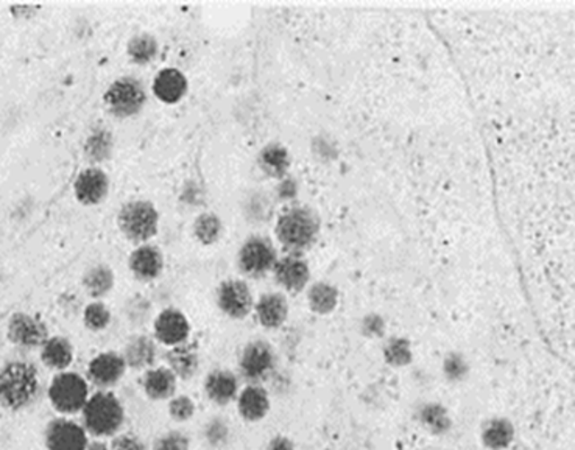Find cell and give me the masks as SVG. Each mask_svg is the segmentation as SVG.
<instances>
[{
  "label": "cell",
  "mask_w": 575,
  "mask_h": 450,
  "mask_svg": "<svg viewBox=\"0 0 575 450\" xmlns=\"http://www.w3.org/2000/svg\"><path fill=\"white\" fill-rule=\"evenodd\" d=\"M38 368L25 360H12L0 368V407L10 411L29 409L41 394Z\"/></svg>",
  "instance_id": "1"
},
{
  "label": "cell",
  "mask_w": 575,
  "mask_h": 450,
  "mask_svg": "<svg viewBox=\"0 0 575 450\" xmlns=\"http://www.w3.org/2000/svg\"><path fill=\"white\" fill-rule=\"evenodd\" d=\"M124 424V403L113 391H95L82 410V426L92 438H113Z\"/></svg>",
  "instance_id": "2"
},
{
  "label": "cell",
  "mask_w": 575,
  "mask_h": 450,
  "mask_svg": "<svg viewBox=\"0 0 575 450\" xmlns=\"http://www.w3.org/2000/svg\"><path fill=\"white\" fill-rule=\"evenodd\" d=\"M90 384L74 371L57 373L48 388V402L61 416L78 415L90 399Z\"/></svg>",
  "instance_id": "3"
},
{
  "label": "cell",
  "mask_w": 575,
  "mask_h": 450,
  "mask_svg": "<svg viewBox=\"0 0 575 450\" xmlns=\"http://www.w3.org/2000/svg\"><path fill=\"white\" fill-rule=\"evenodd\" d=\"M160 215L149 202H130L120 209L119 228L131 242H145L158 231Z\"/></svg>",
  "instance_id": "4"
},
{
  "label": "cell",
  "mask_w": 575,
  "mask_h": 450,
  "mask_svg": "<svg viewBox=\"0 0 575 450\" xmlns=\"http://www.w3.org/2000/svg\"><path fill=\"white\" fill-rule=\"evenodd\" d=\"M147 95L139 80L124 77L114 82L105 94V103L118 117H130L143 109Z\"/></svg>",
  "instance_id": "5"
},
{
  "label": "cell",
  "mask_w": 575,
  "mask_h": 450,
  "mask_svg": "<svg viewBox=\"0 0 575 450\" xmlns=\"http://www.w3.org/2000/svg\"><path fill=\"white\" fill-rule=\"evenodd\" d=\"M90 435L84 427L69 416L48 420L44 430V446L48 450H86Z\"/></svg>",
  "instance_id": "6"
},
{
  "label": "cell",
  "mask_w": 575,
  "mask_h": 450,
  "mask_svg": "<svg viewBox=\"0 0 575 450\" xmlns=\"http://www.w3.org/2000/svg\"><path fill=\"white\" fill-rule=\"evenodd\" d=\"M240 374L251 384L268 379L276 368V354L272 344L256 340L243 348L239 360Z\"/></svg>",
  "instance_id": "7"
},
{
  "label": "cell",
  "mask_w": 575,
  "mask_h": 450,
  "mask_svg": "<svg viewBox=\"0 0 575 450\" xmlns=\"http://www.w3.org/2000/svg\"><path fill=\"white\" fill-rule=\"evenodd\" d=\"M315 232L317 220L306 209H292L279 219V238L291 248H303L312 242Z\"/></svg>",
  "instance_id": "8"
},
{
  "label": "cell",
  "mask_w": 575,
  "mask_h": 450,
  "mask_svg": "<svg viewBox=\"0 0 575 450\" xmlns=\"http://www.w3.org/2000/svg\"><path fill=\"white\" fill-rule=\"evenodd\" d=\"M126 363L122 354L114 350L101 352L95 356L86 369V380L97 390L111 391V388L120 384L126 373Z\"/></svg>",
  "instance_id": "9"
},
{
  "label": "cell",
  "mask_w": 575,
  "mask_h": 450,
  "mask_svg": "<svg viewBox=\"0 0 575 450\" xmlns=\"http://www.w3.org/2000/svg\"><path fill=\"white\" fill-rule=\"evenodd\" d=\"M6 337L19 348L35 350L48 342V326L33 315L18 312L8 321Z\"/></svg>",
  "instance_id": "10"
},
{
  "label": "cell",
  "mask_w": 575,
  "mask_h": 450,
  "mask_svg": "<svg viewBox=\"0 0 575 450\" xmlns=\"http://www.w3.org/2000/svg\"><path fill=\"white\" fill-rule=\"evenodd\" d=\"M154 338L167 348H173L187 342L190 323L179 308H164L154 320Z\"/></svg>",
  "instance_id": "11"
},
{
  "label": "cell",
  "mask_w": 575,
  "mask_h": 450,
  "mask_svg": "<svg viewBox=\"0 0 575 450\" xmlns=\"http://www.w3.org/2000/svg\"><path fill=\"white\" fill-rule=\"evenodd\" d=\"M217 304L223 314L230 318H245L253 308V295L248 285L238 279H230L220 285L217 290Z\"/></svg>",
  "instance_id": "12"
},
{
  "label": "cell",
  "mask_w": 575,
  "mask_h": 450,
  "mask_svg": "<svg viewBox=\"0 0 575 450\" xmlns=\"http://www.w3.org/2000/svg\"><path fill=\"white\" fill-rule=\"evenodd\" d=\"M276 264L272 243L262 238H249L239 255V265L249 276H262Z\"/></svg>",
  "instance_id": "13"
},
{
  "label": "cell",
  "mask_w": 575,
  "mask_h": 450,
  "mask_svg": "<svg viewBox=\"0 0 575 450\" xmlns=\"http://www.w3.org/2000/svg\"><path fill=\"white\" fill-rule=\"evenodd\" d=\"M239 379L230 369H213L205 377L203 391L213 405L225 407L238 399Z\"/></svg>",
  "instance_id": "14"
},
{
  "label": "cell",
  "mask_w": 575,
  "mask_h": 450,
  "mask_svg": "<svg viewBox=\"0 0 575 450\" xmlns=\"http://www.w3.org/2000/svg\"><path fill=\"white\" fill-rule=\"evenodd\" d=\"M126 368L135 371H147L156 367L158 361V344L149 335H133L125 344L122 352Z\"/></svg>",
  "instance_id": "15"
},
{
  "label": "cell",
  "mask_w": 575,
  "mask_h": 450,
  "mask_svg": "<svg viewBox=\"0 0 575 450\" xmlns=\"http://www.w3.org/2000/svg\"><path fill=\"white\" fill-rule=\"evenodd\" d=\"M141 385L150 401L162 402L177 394L179 377L167 367H153L144 373Z\"/></svg>",
  "instance_id": "16"
},
{
  "label": "cell",
  "mask_w": 575,
  "mask_h": 450,
  "mask_svg": "<svg viewBox=\"0 0 575 450\" xmlns=\"http://www.w3.org/2000/svg\"><path fill=\"white\" fill-rule=\"evenodd\" d=\"M236 401L239 415L247 422H259L264 420L272 407L267 390L257 384H251L239 391Z\"/></svg>",
  "instance_id": "17"
},
{
  "label": "cell",
  "mask_w": 575,
  "mask_h": 450,
  "mask_svg": "<svg viewBox=\"0 0 575 450\" xmlns=\"http://www.w3.org/2000/svg\"><path fill=\"white\" fill-rule=\"evenodd\" d=\"M74 189L78 202L83 204H97L108 195L109 179L103 170L91 167L78 175Z\"/></svg>",
  "instance_id": "18"
},
{
  "label": "cell",
  "mask_w": 575,
  "mask_h": 450,
  "mask_svg": "<svg viewBox=\"0 0 575 450\" xmlns=\"http://www.w3.org/2000/svg\"><path fill=\"white\" fill-rule=\"evenodd\" d=\"M128 265L135 278L150 282L160 278L161 273L164 270V257L161 255L160 249L154 248L152 245H144L131 253Z\"/></svg>",
  "instance_id": "19"
},
{
  "label": "cell",
  "mask_w": 575,
  "mask_h": 450,
  "mask_svg": "<svg viewBox=\"0 0 575 450\" xmlns=\"http://www.w3.org/2000/svg\"><path fill=\"white\" fill-rule=\"evenodd\" d=\"M166 367L179 380H190L200 369V354L196 346L187 342L173 346L166 352Z\"/></svg>",
  "instance_id": "20"
},
{
  "label": "cell",
  "mask_w": 575,
  "mask_h": 450,
  "mask_svg": "<svg viewBox=\"0 0 575 450\" xmlns=\"http://www.w3.org/2000/svg\"><path fill=\"white\" fill-rule=\"evenodd\" d=\"M41 361L52 371L61 373L67 371L74 361L75 352H74V344L65 337L57 335V337H48V342L42 344Z\"/></svg>",
  "instance_id": "21"
},
{
  "label": "cell",
  "mask_w": 575,
  "mask_h": 450,
  "mask_svg": "<svg viewBox=\"0 0 575 450\" xmlns=\"http://www.w3.org/2000/svg\"><path fill=\"white\" fill-rule=\"evenodd\" d=\"M153 92L161 101L172 105L187 92V80L179 69H164L154 78Z\"/></svg>",
  "instance_id": "22"
},
{
  "label": "cell",
  "mask_w": 575,
  "mask_h": 450,
  "mask_svg": "<svg viewBox=\"0 0 575 450\" xmlns=\"http://www.w3.org/2000/svg\"><path fill=\"white\" fill-rule=\"evenodd\" d=\"M274 274L287 290H301L309 281L308 264L297 255H289L274 265Z\"/></svg>",
  "instance_id": "23"
},
{
  "label": "cell",
  "mask_w": 575,
  "mask_h": 450,
  "mask_svg": "<svg viewBox=\"0 0 575 450\" xmlns=\"http://www.w3.org/2000/svg\"><path fill=\"white\" fill-rule=\"evenodd\" d=\"M256 314H257V320L262 326L267 327V329H276V327L283 326L284 321L287 320L289 306L281 293H266L257 301Z\"/></svg>",
  "instance_id": "24"
},
{
  "label": "cell",
  "mask_w": 575,
  "mask_h": 450,
  "mask_svg": "<svg viewBox=\"0 0 575 450\" xmlns=\"http://www.w3.org/2000/svg\"><path fill=\"white\" fill-rule=\"evenodd\" d=\"M515 438V428L510 420L504 418H496L492 420L482 432V441L484 445L492 450L507 449Z\"/></svg>",
  "instance_id": "25"
},
{
  "label": "cell",
  "mask_w": 575,
  "mask_h": 450,
  "mask_svg": "<svg viewBox=\"0 0 575 450\" xmlns=\"http://www.w3.org/2000/svg\"><path fill=\"white\" fill-rule=\"evenodd\" d=\"M83 287L86 293L94 299L107 297L114 287V273L107 265H94L84 273Z\"/></svg>",
  "instance_id": "26"
},
{
  "label": "cell",
  "mask_w": 575,
  "mask_h": 450,
  "mask_svg": "<svg viewBox=\"0 0 575 450\" xmlns=\"http://www.w3.org/2000/svg\"><path fill=\"white\" fill-rule=\"evenodd\" d=\"M203 441L211 449H223L231 439V427L230 422L222 416L209 418L202 430Z\"/></svg>",
  "instance_id": "27"
},
{
  "label": "cell",
  "mask_w": 575,
  "mask_h": 450,
  "mask_svg": "<svg viewBox=\"0 0 575 450\" xmlns=\"http://www.w3.org/2000/svg\"><path fill=\"white\" fill-rule=\"evenodd\" d=\"M158 54V42L153 36L137 35L128 42V55L137 65H147Z\"/></svg>",
  "instance_id": "28"
},
{
  "label": "cell",
  "mask_w": 575,
  "mask_h": 450,
  "mask_svg": "<svg viewBox=\"0 0 575 450\" xmlns=\"http://www.w3.org/2000/svg\"><path fill=\"white\" fill-rule=\"evenodd\" d=\"M310 307L318 314L331 312L337 304V290L327 284H317L309 291Z\"/></svg>",
  "instance_id": "29"
},
{
  "label": "cell",
  "mask_w": 575,
  "mask_h": 450,
  "mask_svg": "<svg viewBox=\"0 0 575 450\" xmlns=\"http://www.w3.org/2000/svg\"><path fill=\"white\" fill-rule=\"evenodd\" d=\"M86 156L94 162H100L109 158L113 150V137L105 130L95 131L86 143Z\"/></svg>",
  "instance_id": "30"
},
{
  "label": "cell",
  "mask_w": 575,
  "mask_h": 450,
  "mask_svg": "<svg viewBox=\"0 0 575 450\" xmlns=\"http://www.w3.org/2000/svg\"><path fill=\"white\" fill-rule=\"evenodd\" d=\"M83 321L84 326L88 327L90 331H105L111 323V312L103 302H91L84 307Z\"/></svg>",
  "instance_id": "31"
},
{
  "label": "cell",
  "mask_w": 575,
  "mask_h": 450,
  "mask_svg": "<svg viewBox=\"0 0 575 450\" xmlns=\"http://www.w3.org/2000/svg\"><path fill=\"white\" fill-rule=\"evenodd\" d=\"M167 411L169 416L172 418L175 422L184 424L187 420H192L196 413V403L192 397L187 394H175V396L169 399V405H167Z\"/></svg>",
  "instance_id": "32"
},
{
  "label": "cell",
  "mask_w": 575,
  "mask_h": 450,
  "mask_svg": "<svg viewBox=\"0 0 575 450\" xmlns=\"http://www.w3.org/2000/svg\"><path fill=\"white\" fill-rule=\"evenodd\" d=\"M420 420L433 433L446 432L451 427V420L446 413V410L441 409L440 405H433V403L423 407L420 411Z\"/></svg>",
  "instance_id": "33"
},
{
  "label": "cell",
  "mask_w": 575,
  "mask_h": 450,
  "mask_svg": "<svg viewBox=\"0 0 575 450\" xmlns=\"http://www.w3.org/2000/svg\"><path fill=\"white\" fill-rule=\"evenodd\" d=\"M262 167L270 175H283L289 166V156L283 147L270 145L261 154Z\"/></svg>",
  "instance_id": "34"
},
{
  "label": "cell",
  "mask_w": 575,
  "mask_h": 450,
  "mask_svg": "<svg viewBox=\"0 0 575 450\" xmlns=\"http://www.w3.org/2000/svg\"><path fill=\"white\" fill-rule=\"evenodd\" d=\"M194 226H196L194 231H196V238L200 242L208 245V243L215 242L219 238L222 223L213 213H203L196 219Z\"/></svg>",
  "instance_id": "35"
},
{
  "label": "cell",
  "mask_w": 575,
  "mask_h": 450,
  "mask_svg": "<svg viewBox=\"0 0 575 450\" xmlns=\"http://www.w3.org/2000/svg\"><path fill=\"white\" fill-rule=\"evenodd\" d=\"M152 450H190V438L183 430H167L154 439Z\"/></svg>",
  "instance_id": "36"
},
{
  "label": "cell",
  "mask_w": 575,
  "mask_h": 450,
  "mask_svg": "<svg viewBox=\"0 0 575 450\" xmlns=\"http://www.w3.org/2000/svg\"><path fill=\"white\" fill-rule=\"evenodd\" d=\"M386 359L393 367H404L412 359L410 346L405 340H393L387 344Z\"/></svg>",
  "instance_id": "37"
},
{
  "label": "cell",
  "mask_w": 575,
  "mask_h": 450,
  "mask_svg": "<svg viewBox=\"0 0 575 450\" xmlns=\"http://www.w3.org/2000/svg\"><path fill=\"white\" fill-rule=\"evenodd\" d=\"M109 450H147V446L135 433L120 432L111 438Z\"/></svg>",
  "instance_id": "38"
},
{
  "label": "cell",
  "mask_w": 575,
  "mask_h": 450,
  "mask_svg": "<svg viewBox=\"0 0 575 450\" xmlns=\"http://www.w3.org/2000/svg\"><path fill=\"white\" fill-rule=\"evenodd\" d=\"M466 371H468V367H466V363L463 361L462 357L451 356L448 360H446L445 373L448 379H463Z\"/></svg>",
  "instance_id": "39"
},
{
  "label": "cell",
  "mask_w": 575,
  "mask_h": 450,
  "mask_svg": "<svg viewBox=\"0 0 575 450\" xmlns=\"http://www.w3.org/2000/svg\"><path fill=\"white\" fill-rule=\"evenodd\" d=\"M267 450H297L291 438L278 435L268 443Z\"/></svg>",
  "instance_id": "40"
},
{
  "label": "cell",
  "mask_w": 575,
  "mask_h": 450,
  "mask_svg": "<svg viewBox=\"0 0 575 450\" xmlns=\"http://www.w3.org/2000/svg\"><path fill=\"white\" fill-rule=\"evenodd\" d=\"M86 450H109V445L105 439H90V443L86 446Z\"/></svg>",
  "instance_id": "41"
}]
</instances>
